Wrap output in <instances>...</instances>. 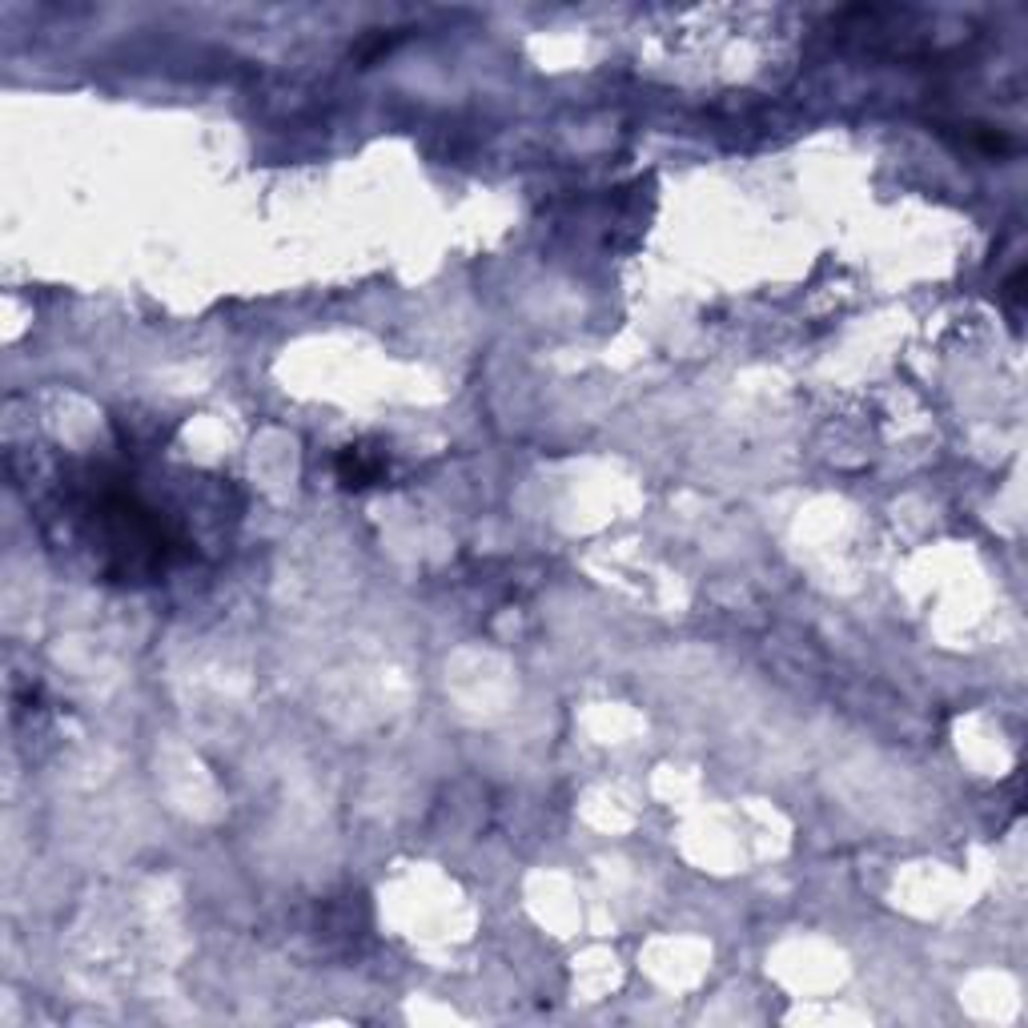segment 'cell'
I'll use <instances>...</instances> for the list:
<instances>
[{
    "mask_svg": "<svg viewBox=\"0 0 1028 1028\" xmlns=\"http://www.w3.org/2000/svg\"><path fill=\"white\" fill-rule=\"evenodd\" d=\"M338 470H342L346 486H370V482L382 474V458H366V450H362V446H350V450L342 454Z\"/></svg>",
    "mask_w": 1028,
    "mask_h": 1028,
    "instance_id": "1",
    "label": "cell"
}]
</instances>
